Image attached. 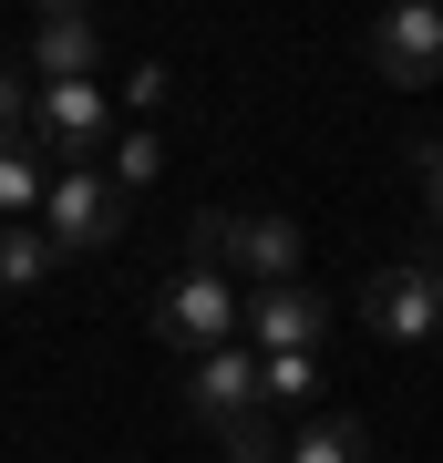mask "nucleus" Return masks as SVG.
<instances>
[{
	"label": "nucleus",
	"mask_w": 443,
	"mask_h": 463,
	"mask_svg": "<svg viewBox=\"0 0 443 463\" xmlns=\"http://www.w3.org/2000/svg\"><path fill=\"white\" fill-rule=\"evenodd\" d=\"M237 309H247V298L217 279V268H176V279L155 288V340H176L186 361H207V350L237 340Z\"/></svg>",
	"instance_id": "nucleus-1"
},
{
	"label": "nucleus",
	"mask_w": 443,
	"mask_h": 463,
	"mask_svg": "<svg viewBox=\"0 0 443 463\" xmlns=\"http://www.w3.org/2000/svg\"><path fill=\"white\" fill-rule=\"evenodd\" d=\"M42 237H52V258H93V248H114V237H124V196H114V175H103V165L52 175V196H42Z\"/></svg>",
	"instance_id": "nucleus-2"
},
{
	"label": "nucleus",
	"mask_w": 443,
	"mask_h": 463,
	"mask_svg": "<svg viewBox=\"0 0 443 463\" xmlns=\"http://www.w3.org/2000/svg\"><path fill=\"white\" fill-rule=\"evenodd\" d=\"M32 134L63 175H82L114 134V103H103V83H32Z\"/></svg>",
	"instance_id": "nucleus-3"
},
{
	"label": "nucleus",
	"mask_w": 443,
	"mask_h": 463,
	"mask_svg": "<svg viewBox=\"0 0 443 463\" xmlns=\"http://www.w3.org/2000/svg\"><path fill=\"white\" fill-rule=\"evenodd\" d=\"M361 319L381 340H433L443 330V268H423V258H392V268H371L361 279Z\"/></svg>",
	"instance_id": "nucleus-4"
},
{
	"label": "nucleus",
	"mask_w": 443,
	"mask_h": 463,
	"mask_svg": "<svg viewBox=\"0 0 443 463\" xmlns=\"http://www.w3.org/2000/svg\"><path fill=\"white\" fill-rule=\"evenodd\" d=\"M371 72H381V83H433V72H443V0H402V11H381L371 21Z\"/></svg>",
	"instance_id": "nucleus-5"
},
{
	"label": "nucleus",
	"mask_w": 443,
	"mask_h": 463,
	"mask_svg": "<svg viewBox=\"0 0 443 463\" xmlns=\"http://www.w3.org/2000/svg\"><path fill=\"white\" fill-rule=\"evenodd\" d=\"M186 412L217 422V432L258 422V350L227 340V350H207V361H186Z\"/></svg>",
	"instance_id": "nucleus-6"
},
{
	"label": "nucleus",
	"mask_w": 443,
	"mask_h": 463,
	"mask_svg": "<svg viewBox=\"0 0 443 463\" xmlns=\"http://www.w3.org/2000/svg\"><path fill=\"white\" fill-rule=\"evenodd\" d=\"M320 330H330V298L320 288H258L237 309V340H258V361H279V350H320Z\"/></svg>",
	"instance_id": "nucleus-7"
},
{
	"label": "nucleus",
	"mask_w": 443,
	"mask_h": 463,
	"mask_svg": "<svg viewBox=\"0 0 443 463\" xmlns=\"http://www.w3.org/2000/svg\"><path fill=\"white\" fill-rule=\"evenodd\" d=\"M32 83H103V32H93V11H42L32 21Z\"/></svg>",
	"instance_id": "nucleus-8"
},
{
	"label": "nucleus",
	"mask_w": 443,
	"mask_h": 463,
	"mask_svg": "<svg viewBox=\"0 0 443 463\" xmlns=\"http://www.w3.org/2000/svg\"><path fill=\"white\" fill-rule=\"evenodd\" d=\"M237 268L258 288H289V268H299V227L289 216H237Z\"/></svg>",
	"instance_id": "nucleus-9"
},
{
	"label": "nucleus",
	"mask_w": 443,
	"mask_h": 463,
	"mask_svg": "<svg viewBox=\"0 0 443 463\" xmlns=\"http://www.w3.org/2000/svg\"><path fill=\"white\" fill-rule=\"evenodd\" d=\"M320 402V350H279L258 361V412H310Z\"/></svg>",
	"instance_id": "nucleus-10"
},
{
	"label": "nucleus",
	"mask_w": 443,
	"mask_h": 463,
	"mask_svg": "<svg viewBox=\"0 0 443 463\" xmlns=\"http://www.w3.org/2000/svg\"><path fill=\"white\" fill-rule=\"evenodd\" d=\"M52 196V165L32 155V134H0V216H32Z\"/></svg>",
	"instance_id": "nucleus-11"
},
{
	"label": "nucleus",
	"mask_w": 443,
	"mask_h": 463,
	"mask_svg": "<svg viewBox=\"0 0 443 463\" xmlns=\"http://www.w3.org/2000/svg\"><path fill=\"white\" fill-rule=\"evenodd\" d=\"M361 453H371L361 412H310V432L289 443V463H361Z\"/></svg>",
	"instance_id": "nucleus-12"
},
{
	"label": "nucleus",
	"mask_w": 443,
	"mask_h": 463,
	"mask_svg": "<svg viewBox=\"0 0 443 463\" xmlns=\"http://www.w3.org/2000/svg\"><path fill=\"white\" fill-rule=\"evenodd\" d=\"M52 268H63V258H52V237L32 227V216H11V227H0V279L32 288V279H52Z\"/></svg>",
	"instance_id": "nucleus-13"
},
{
	"label": "nucleus",
	"mask_w": 443,
	"mask_h": 463,
	"mask_svg": "<svg viewBox=\"0 0 443 463\" xmlns=\"http://www.w3.org/2000/svg\"><path fill=\"white\" fill-rule=\"evenodd\" d=\"M165 175V145H155V134H124V145H114V196H134V185H155Z\"/></svg>",
	"instance_id": "nucleus-14"
},
{
	"label": "nucleus",
	"mask_w": 443,
	"mask_h": 463,
	"mask_svg": "<svg viewBox=\"0 0 443 463\" xmlns=\"http://www.w3.org/2000/svg\"><path fill=\"white\" fill-rule=\"evenodd\" d=\"M186 248H197V268L227 279V268H237V216H197V227H186Z\"/></svg>",
	"instance_id": "nucleus-15"
},
{
	"label": "nucleus",
	"mask_w": 443,
	"mask_h": 463,
	"mask_svg": "<svg viewBox=\"0 0 443 463\" xmlns=\"http://www.w3.org/2000/svg\"><path fill=\"white\" fill-rule=\"evenodd\" d=\"M114 93L134 103V114H155V103H165V93H176V72H165V62H134V72H124V83H114Z\"/></svg>",
	"instance_id": "nucleus-16"
},
{
	"label": "nucleus",
	"mask_w": 443,
	"mask_h": 463,
	"mask_svg": "<svg viewBox=\"0 0 443 463\" xmlns=\"http://www.w3.org/2000/svg\"><path fill=\"white\" fill-rule=\"evenodd\" d=\"M21 124H32V72L0 62V134H21Z\"/></svg>",
	"instance_id": "nucleus-17"
},
{
	"label": "nucleus",
	"mask_w": 443,
	"mask_h": 463,
	"mask_svg": "<svg viewBox=\"0 0 443 463\" xmlns=\"http://www.w3.org/2000/svg\"><path fill=\"white\" fill-rule=\"evenodd\" d=\"M412 165H423V206H433V227H443V145H423Z\"/></svg>",
	"instance_id": "nucleus-18"
}]
</instances>
